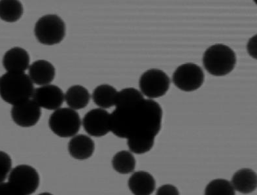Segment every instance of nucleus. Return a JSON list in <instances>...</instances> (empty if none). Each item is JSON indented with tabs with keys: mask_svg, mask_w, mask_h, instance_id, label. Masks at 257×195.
Segmentation results:
<instances>
[{
	"mask_svg": "<svg viewBox=\"0 0 257 195\" xmlns=\"http://www.w3.org/2000/svg\"><path fill=\"white\" fill-rule=\"evenodd\" d=\"M163 114L161 106L151 99L116 107L110 114V131L117 137L127 140L155 138L161 130Z\"/></svg>",
	"mask_w": 257,
	"mask_h": 195,
	"instance_id": "nucleus-1",
	"label": "nucleus"
},
{
	"mask_svg": "<svg viewBox=\"0 0 257 195\" xmlns=\"http://www.w3.org/2000/svg\"><path fill=\"white\" fill-rule=\"evenodd\" d=\"M34 83L25 72H7L0 78V96L13 106L31 99Z\"/></svg>",
	"mask_w": 257,
	"mask_h": 195,
	"instance_id": "nucleus-2",
	"label": "nucleus"
},
{
	"mask_svg": "<svg viewBox=\"0 0 257 195\" xmlns=\"http://www.w3.org/2000/svg\"><path fill=\"white\" fill-rule=\"evenodd\" d=\"M237 62L236 55L227 45H212L205 51L203 64L207 72L214 76H224L234 70Z\"/></svg>",
	"mask_w": 257,
	"mask_h": 195,
	"instance_id": "nucleus-3",
	"label": "nucleus"
},
{
	"mask_svg": "<svg viewBox=\"0 0 257 195\" xmlns=\"http://www.w3.org/2000/svg\"><path fill=\"white\" fill-rule=\"evenodd\" d=\"M35 36L40 43L45 45L58 44L66 36V25L57 15H45L35 26Z\"/></svg>",
	"mask_w": 257,
	"mask_h": 195,
	"instance_id": "nucleus-4",
	"label": "nucleus"
},
{
	"mask_svg": "<svg viewBox=\"0 0 257 195\" xmlns=\"http://www.w3.org/2000/svg\"><path fill=\"white\" fill-rule=\"evenodd\" d=\"M49 127L60 138H72L76 135L81 126L78 113L71 108H59L51 115Z\"/></svg>",
	"mask_w": 257,
	"mask_h": 195,
	"instance_id": "nucleus-5",
	"label": "nucleus"
},
{
	"mask_svg": "<svg viewBox=\"0 0 257 195\" xmlns=\"http://www.w3.org/2000/svg\"><path fill=\"white\" fill-rule=\"evenodd\" d=\"M8 182L21 193L31 195L38 189L40 177L35 168L27 164H21L11 171Z\"/></svg>",
	"mask_w": 257,
	"mask_h": 195,
	"instance_id": "nucleus-6",
	"label": "nucleus"
},
{
	"mask_svg": "<svg viewBox=\"0 0 257 195\" xmlns=\"http://www.w3.org/2000/svg\"><path fill=\"white\" fill-rule=\"evenodd\" d=\"M204 71L194 63L181 65L172 76L173 83L176 87L185 92L198 89L204 83Z\"/></svg>",
	"mask_w": 257,
	"mask_h": 195,
	"instance_id": "nucleus-7",
	"label": "nucleus"
},
{
	"mask_svg": "<svg viewBox=\"0 0 257 195\" xmlns=\"http://www.w3.org/2000/svg\"><path fill=\"white\" fill-rule=\"evenodd\" d=\"M170 86V77L159 69L146 71L140 77V88L142 94L150 99L165 96Z\"/></svg>",
	"mask_w": 257,
	"mask_h": 195,
	"instance_id": "nucleus-8",
	"label": "nucleus"
},
{
	"mask_svg": "<svg viewBox=\"0 0 257 195\" xmlns=\"http://www.w3.org/2000/svg\"><path fill=\"white\" fill-rule=\"evenodd\" d=\"M83 126L85 131L93 137L100 138L110 131V114L106 110L96 108L90 110L84 117Z\"/></svg>",
	"mask_w": 257,
	"mask_h": 195,
	"instance_id": "nucleus-9",
	"label": "nucleus"
},
{
	"mask_svg": "<svg viewBox=\"0 0 257 195\" xmlns=\"http://www.w3.org/2000/svg\"><path fill=\"white\" fill-rule=\"evenodd\" d=\"M42 116L41 108L32 99L13 106L12 118L15 124L21 127L35 126Z\"/></svg>",
	"mask_w": 257,
	"mask_h": 195,
	"instance_id": "nucleus-10",
	"label": "nucleus"
},
{
	"mask_svg": "<svg viewBox=\"0 0 257 195\" xmlns=\"http://www.w3.org/2000/svg\"><path fill=\"white\" fill-rule=\"evenodd\" d=\"M32 100L40 106L49 110H57L63 105V91L54 84H47L34 90Z\"/></svg>",
	"mask_w": 257,
	"mask_h": 195,
	"instance_id": "nucleus-11",
	"label": "nucleus"
},
{
	"mask_svg": "<svg viewBox=\"0 0 257 195\" xmlns=\"http://www.w3.org/2000/svg\"><path fill=\"white\" fill-rule=\"evenodd\" d=\"M29 53L21 47H14L6 52L3 65L8 72H25L29 68Z\"/></svg>",
	"mask_w": 257,
	"mask_h": 195,
	"instance_id": "nucleus-12",
	"label": "nucleus"
},
{
	"mask_svg": "<svg viewBox=\"0 0 257 195\" xmlns=\"http://www.w3.org/2000/svg\"><path fill=\"white\" fill-rule=\"evenodd\" d=\"M29 73L32 83L45 86L53 82L55 77L56 70L51 62L39 60L32 63L29 67Z\"/></svg>",
	"mask_w": 257,
	"mask_h": 195,
	"instance_id": "nucleus-13",
	"label": "nucleus"
},
{
	"mask_svg": "<svg viewBox=\"0 0 257 195\" xmlns=\"http://www.w3.org/2000/svg\"><path fill=\"white\" fill-rule=\"evenodd\" d=\"M128 185L133 194L151 195L156 188V181L150 173L138 171L130 177Z\"/></svg>",
	"mask_w": 257,
	"mask_h": 195,
	"instance_id": "nucleus-14",
	"label": "nucleus"
},
{
	"mask_svg": "<svg viewBox=\"0 0 257 195\" xmlns=\"http://www.w3.org/2000/svg\"><path fill=\"white\" fill-rule=\"evenodd\" d=\"M94 150V141L84 134L75 135L69 142V153L75 159L82 160L89 159Z\"/></svg>",
	"mask_w": 257,
	"mask_h": 195,
	"instance_id": "nucleus-15",
	"label": "nucleus"
},
{
	"mask_svg": "<svg viewBox=\"0 0 257 195\" xmlns=\"http://www.w3.org/2000/svg\"><path fill=\"white\" fill-rule=\"evenodd\" d=\"M231 183L234 190L241 193H251L256 188V172L252 169L241 168L233 175Z\"/></svg>",
	"mask_w": 257,
	"mask_h": 195,
	"instance_id": "nucleus-16",
	"label": "nucleus"
},
{
	"mask_svg": "<svg viewBox=\"0 0 257 195\" xmlns=\"http://www.w3.org/2000/svg\"><path fill=\"white\" fill-rule=\"evenodd\" d=\"M64 100L71 109L78 110L87 106L90 100V93L81 85H73L67 90Z\"/></svg>",
	"mask_w": 257,
	"mask_h": 195,
	"instance_id": "nucleus-17",
	"label": "nucleus"
},
{
	"mask_svg": "<svg viewBox=\"0 0 257 195\" xmlns=\"http://www.w3.org/2000/svg\"><path fill=\"white\" fill-rule=\"evenodd\" d=\"M118 92L109 84H101L95 88L92 93L93 101L101 109H108L115 106Z\"/></svg>",
	"mask_w": 257,
	"mask_h": 195,
	"instance_id": "nucleus-18",
	"label": "nucleus"
},
{
	"mask_svg": "<svg viewBox=\"0 0 257 195\" xmlns=\"http://www.w3.org/2000/svg\"><path fill=\"white\" fill-rule=\"evenodd\" d=\"M114 170L120 174H128L135 171L136 160L133 153L128 151L116 153L112 159Z\"/></svg>",
	"mask_w": 257,
	"mask_h": 195,
	"instance_id": "nucleus-19",
	"label": "nucleus"
},
{
	"mask_svg": "<svg viewBox=\"0 0 257 195\" xmlns=\"http://www.w3.org/2000/svg\"><path fill=\"white\" fill-rule=\"evenodd\" d=\"M24 8L19 1H0V19L7 23H15L23 16Z\"/></svg>",
	"mask_w": 257,
	"mask_h": 195,
	"instance_id": "nucleus-20",
	"label": "nucleus"
},
{
	"mask_svg": "<svg viewBox=\"0 0 257 195\" xmlns=\"http://www.w3.org/2000/svg\"><path fill=\"white\" fill-rule=\"evenodd\" d=\"M205 195H236V190L230 181L215 179L209 182L205 188Z\"/></svg>",
	"mask_w": 257,
	"mask_h": 195,
	"instance_id": "nucleus-21",
	"label": "nucleus"
},
{
	"mask_svg": "<svg viewBox=\"0 0 257 195\" xmlns=\"http://www.w3.org/2000/svg\"><path fill=\"white\" fill-rule=\"evenodd\" d=\"M145 99L141 92L135 88H126L118 92L115 106H127L136 105Z\"/></svg>",
	"mask_w": 257,
	"mask_h": 195,
	"instance_id": "nucleus-22",
	"label": "nucleus"
},
{
	"mask_svg": "<svg viewBox=\"0 0 257 195\" xmlns=\"http://www.w3.org/2000/svg\"><path fill=\"white\" fill-rule=\"evenodd\" d=\"M155 138H137L128 140V146L132 153L142 155L149 152L155 145Z\"/></svg>",
	"mask_w": 257,
	"mask_h": 195,
	"instance_id": "nucleus-23",
	"label": "nucleus"
},
{
	"mask_svg": "<svg viewBox=\"0 0 257 195\" xmlns=\"http://www.w3.org/2000/svg\"><path fill=\"white\" fill-rule=\"evenodd\" d=\"M12 170V158L7 153L0 151V184L5 182Z\"/></svg>",
	"mask_w": 257,
	"mask_h": 195,
	"instance_id": "nucleus-24",
	"label": "nucleus"
},
{
	"mask_svg": "<svg viewBox=\"0 0 257 195\" xmlns=\"http://www.w3.org/2000/svg\"><path fill=\"white\" fill-rule=\"evenodd\" d=\"M156 195H180V192L176 186L165 184L158 188Z\"/></svg>",
	"mask_w": 257,
	"mask_h": 195,
	"instance_id": "nucleus-25",
	"label": "nucleus"
},
{
	"mask_svg": "<svg viewBox=\"0 0 257 195\" xmlns=\"http://www.w3.org/2000/svg\"><path fill=\"white\" fill-rule=\"evenodd\" d=\"M0 195H24L17 190L9 182L0 184Z\"/></svg>",
	"mask_w": 257,
	"mask_h": 195,
	"instance_id": "nucleus-26",
	"label": "nucleus"
},
{
	"mask_svg": "<svg viewBox=\"0 0 257 195\" xmlns=\"http://www.w3.org/2000/svg\"><path fill=\"white\" fill-rule=\"evenodd\" d=\"M38 195H53V194L49 193V192H43V193H41Z\"/></svg>",
	"mask_w": 257,
	"mask_h": 195,
	"instance_id": "nucleus-27",
	"label": "nucleus"
}]
</instances>
